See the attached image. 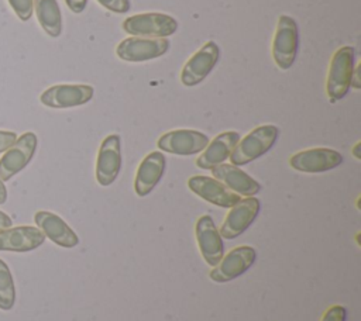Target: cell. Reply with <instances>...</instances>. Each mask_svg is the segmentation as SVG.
<instances>
[{
	"label": "cell",
	"mask_w": 361,
	"mask_h": 321,
	"mask_svg": "<svg viewBox=\"0 0 361 321\" xmlns=\"http://www.w3.org/2000/svg\"><path fill=\"white\" fill-rule=\"evenodd\" d=\"M279 130L275 125H259L247 134L243 139L237 142L233 152L230 153L231 165L241 166L247 165L264 153H267L276 142Z\"/></svg>",
	"instance_id": "1"
},
{
	"label": "cell",
	"mask_w": 361,
	"mask_h": 321,
	"mask_svg": "<svg viewBox=\"0 0 361 321\" xmlns=\"http://www.w3.org/2000/svg\"><path fill=\"white\" fill-rule=\"evenodd\" d=\"M354 48L341 46L331 58L327 75V96L331 103L341 100L350 90L354 72Z\"/></svg>",
	"instance_id": "2"
},
{
	"label": "cell",
	"mask_w": 361,
	"mask_h": 321,
	"mask_svg": "<svg viewBox=\"0 0 361 321\" xmlns=\"http://www.w3.org/2000/svg\"><path fill=\"white\" fill-rule=\"evenodd\" d=\"M299 31L296 21L289 15H281L272 41V56L279 69H289L298 54Z\"/></svg>",
	"instance_id": "3"
},
{
	"label": "cell",
	"mask_w": 361,
	"mask_h": 321,
	"mask_svg": "<svg viewBox=\"0 0 361 321\" xmlns=\"http://www.w3.org/2000/svg\"><path fill=\"white\" fill-rule=\"evenodd\" d=\"M123 30L134 37L165 38L178 30V21L162 13H142L124 20Z\"/></svg>",
	"instance_id": "4"
},
{
	"label": "cell",
	"mask_w": 361,
	"mask_h": 321,
	"mask_svg": "<svg viewBox=\"0 0 361 321\" xmlns=\"http://www.w3.org/2000/svg\"><path fill=\"white\" fill-rule=\"evenodd\" d=\"M257 252L252 246H237L231 249L209 273L210 279L216 283H226L237 279L245 273L255 262Z\"/></svg>",
	"instance_id": "5"
},
{
	"label": "cell",
	"mask_w": 361,
	"mask_h": 321,
	"mask_svg": "<svg viewBox=\"0 0 361 321\" xmlns=\"http://www.w3.org/2000/svg\"><path fill=\"white\" fill-rule=\"evenodd\" d=\"M35 149L37 135L34 132H24L20 135L0 159V179L6 182L23 170L32 159Z\"/></svg>",
	"instance_id": "6"
},
{
	"label": "cell",
	"mask_w": 361,
	"mask_h": 321,
	"mask_svg": "<svg viewBox=\"0 0 361 321\" xmlns=\"http://www.w3.org/2000/svg\"><path fill=\"white\" fill-rule=\"evenodd\" d=\"M168 49L169 41L166 38L130 37L117 45L116 54L127 62H144L162 56Z\"/></svg>",
	"instance_id": "7"
},
{
	"label": "cell",
	"mask_w": 361,
	"mask_h": 321,
	"mask_svg": "<svg viewBox=\"0 0 361 321\" xmlns=\"http://www.w3.org/2000/svg\"><path fill=\"white\" fill-rule=\"evenodd\" d=\"M259 208L261 203L257 197L251 196L240 199V201L230 207V211L219 229L221 238L234 239L241 235L254 222V220L259 214Z\"/></svg>",
	"instance_id": "8"
},
{
	"label": "cell",
	"mask_w": 361,
	"mask_h": 321,
	"mask_svg": "<svg viewBox=\"0 0 361 321\" xmlns=\"http://www.w3.org/2000/svg\"><path fill=\"white\" fill-rule=\"evenodd\" d=\"M209 144V137L196 130H173L159 137L157 145L161 151L189 156L202 152Z\"/></svg>",
	"instance_id": "9"
},
{
	"label": "cell",
	"mask_w": 361,
	"mask_h": 321,
	"mask_svg": "<svg viewBox=\"0 0 361 321\" xmlns=\"http://www.w3.org/2000/svg\"><path fill=\"white\" fill-rule=\"evenodd\" d=\"M219 58H220V49L217 44L214 41H207L185 63L180 73V82L188 87L199 84L213 70Z\"/></svg>",
	"instance_id": "10"
},
{
	"label": "cell",
	"mask_w": 361,
	"mask_h": 321,
	"mask_svg": "<svg viewBox=\"0 0 361 321\" xmlns=\"http://www.w3.org/2000/svg\"><path fill=\"white\" fill-rule=\"evenodd\" d=\"M121 169V139L117 134L107 135L97 153L96 180L100 186H110Z\"/></svg>",
	"instance_id": "11"
},
{
	"label": "cell",
	"mask_w": 361,
	"mask_h": 321,
	"mask_svg": "<svg viewBox=\"0 0 361 321\" xmlns=\"http://www.w3.org/2000/svg\"><path fill=\"white\" fill-rule=\"evenodd\" d=\"M343 156L340 152L330 148H312L296 152L290 156L289 163L295 170L305 173L327 172L341 165Z\"/></svg>",
	"instance_id": "12"
},
{
	"label": "cell",
	"mask_w": 361,
	"mask_h": 321,
	"mask_svg": "<svg viewBox=\"0 0 361 321\" xmlns=\"http://www.w3.org/2000/svg\"><path fill=\"white\" fill-rule=\"evenodd\" d=\"M93 87L89 84H55L42 92L39 100L52 108H69L86 104L93 97Z\"/></svg>",
	"instance_id": "13"
},
{
	"label": "cell",
	"mask_w": 361,
	"mask_h": 321,
	"mask_svg": "<svg viewBox=\"0 0 361 321\" xmlns=\"http://www.w3.org/2000/svg\"><path fill=\"white\" fill-rule=\"evenodd\" d=\"M195 234L203 259L207 265L214 268L224 256V244L213 218L210 215L199 217L196 221Z\"/></svg>",
	"instance_id": "14"
},
{
	"label": "cell",
	"mask_w": 361,
	"mask_h": 321,
	"mask_svg": "<svg viewBox=\"0 0 361 321\" xmlns=\"http://www.w3.org/2000/svg\"><path fill=\"white\" fill-rule=\"evenodd\" d=\"M189 189L203 200L224 208L233 207L240 201V194L231 191L224 183L210 176H192L188 180Z\"/></svg>",
	"instance_id": "15"
},
{
	"label": "cell",
	"mask_w": 361,
	"mask_h": 321,
	"mask_svg": "<svg viewBox=\"0 0 361 321\" xmlns=\"http://www.w3.org/2000/svg\"><path fill=\"white\" fill-rule=\"evenodd\" d=\"M45 235L39 228L21 225L0 231V251L28 252L41 246Z\"/></svg>",
	"instance_id": "16"
},
{
	"label": "cell",
	"mask_w": 361,
	"mask_h": 321,
	"mask_svg": "<svg viewBox=\"0 0 361 321\" xmlns=\"http://www.w3.org/2000/svg\"><path fill=\"white\" fill-rule=\"evenodd\" d=\"M165 155L158 151L148 153L141 160L134 180V190L137 196L145 197L154 190L165 172Z\"/></svg>",
	"instance_id": "17"
},
{
	"label": "cell",
	"mask_w": 361,
	"mask_h": 321,
	"mask_svg": "<svg viewBox=\"0 0 361 321\" xmlns=\"http://www.w3.org/2000/svg\"><path fill=\"white\" fill-rule=\"evenodd\" d=\"M34 220L37 227L54 244L63 248H73L79 244V237L59 215L49 211H37Z\"/></svg>",
	"instance_id": "18"
},
{
	"label": "cell",
	"mask_w": 361,
	"mask_h": 321,
	"mask_svg": "<svg viewBox=\"0 0 361 321\" xmlns=\"http://www.w3.org/2000/svg\"><path fill=\"white\" fill-rule=\"evenodd\" d=\"M212 173L214 179L224 183L231 191L237 194L251 197L261 190V184L255 179L231 163H220L212 168Z\"/></svg>",
	"instance_id": "19"
},
{
	"label": "cell",
	"mask_w": 361,
	"mask_h": 321,
	"mask_svg": "<svg viewBox=\"0 0 361 321\" xmlns=\"http://www.w3.org/2000/svg\"><path fill=\"white\" fill-rule=\"evenodd\" d=\"M240 134L235 131H226L219 134L207 146L203 149V153L196 159V165L200 169H212L220 163H223L234 146L240 141Z\"/></svg>",
	"instance_id": "20"
},
{
	"label": "cell",
	"mask_w": 361,
	"mask_h": 321,
	"mask_svg": "<svg viewBox=\"0 0 361 321\" xmlns=\"http://www.w3.org/2000/svg\"><path fill=\"white\" fill-rule=\"evenodd\" d=\"M39 25L49 37H59L62 32V14L56 0H32Z\"/></svg>",
	"instance_id": "21"
},
{
	"label": "cell",
	"mask_w": 361,
	"mask_h": 321,
	"mask_svg": "<svg viewBox=\"0 0 361 321\" xmlns=\"http://www.w3.org/2000/svg\"><path fill=\"white\" fill-rule=\"evenodd\" d=\"M16 301V289L14 282L10 273L8 266L4 260L0 259V308L11 310Z\"/></svg>",
	"instance_id": "22"
},
{
	"label": "cell",
	"mask_w": 361,
	"mask_h": 321,
	"mask_svg": "<svg viewBox=\"0 0 361 321\" xmlns=\"http://www.w3.org/2000/svg\"><path fill=\"white\" fill-rule=\"evenodd\" d=\"M13 11L21 21H28L32 15L34 3L32 0H7Z\"/></svg>",
	"instance_id": "23"
},
{
	"label": "cell",
	"mask_w": 361,
	"mask_h": 321,
	"mask_svg": "<svg viewBox=\"0 0 361 321\" xmlns=\"http://www.w3.org/2000/svg\"><path fill=\"white\" fill-rule=\"evenodd\" d=\"M347 318V310L343 306H331L322 317L320 321H345Z\"/></svg>",
	"instance_id": "24"
},
{
	"label": "cell",
	"mask_w": 361,
	"mask_h": 321,
	"mask_svg": "<svg viewBox=\"0 0 361 321\" xmlns=\"http://www.w3.org/2000/svg\"><path fill=\"white\" fill-rule=\"evenodd\" d=\"M99 4L113 13H127L130 10V0H97Z\"/></svg>",
	"instance_id": "25"
},
{
	"label": "cell",
	"mask_w": 361,
	"mask_h": 321,
	"mask_svg": "<svg viewBox=\"0 0 361 321\" xmlns=\"http://www.w3.org/2000/svg\"><path fill=\"white\" fill-rule=\"evenodd\" d=\"M17 139V134L13 131H1L0 130V152L7 151Z\"/></svg>",
	"instance_id": "26"
},
{
	"label": "cell",
	"mask_w": 361,
	"mask_h": 321,
	"mask_svg": "<svg viewBox=\"0 0 361 321\" xmlns=\"http://www.w3.org/2000/svg\"><path fill=\"white\" fill-rule=\"evenodd\" d=\"M66 6L69 7V10H72L73 13L79 14L85 10L86 4H87V0H65Z\"/></svg>",
	"instance_id": "27"
},
{
	"label": "cell",
	"mask_w": 361,
	"mask_h": 321,
	"mask_svg": "<svg viewBox=\"0 0 361 321\" xmlns=\"http://www.w3.org/2000/svg\"><path fill=\"white\" fill-rule=\"evenodd\" d=\"M361 66V65H360ZM360 66H357L353 72V77H351V86L354 89H360L361 87V77H360Z\"/></svg>",
	"instance_id": "28"
},
{
	"label": "cell",
	"mask_w": 361,
	"mask_h": 321,
	"mask_svg": "<svg viewBox=\"0 0 361 321\" xmlns=\"http://www.w3.org/2000/svg\"><path fill=\"white\" fill-rule=\"evenodd\" d=\"M11 218L6 214V213H3V211H0V231L1 229H6V228H10L11 227Z\"/></svg>",
	"instance_id": "29"
},
{
	"label": "cell",
	"mask_w": 361,
	"mask_h": 321,
	"mask_svg": "<svg viewBox=\"0 0 361 321\" xmlns=\"http://www.w3.org/2000/svg\"><path fill=\"white\" fill-rule=\"evenodd\" d=\"M7 200V190H6V186L3 183V180L0 179V204L6 203Z\"/></svg>",
	"instance_id": "30"
},
{
	"label": "cell",
	"mask_w": 361,
	"mask_h": 321,
	"mask_svg": "<svg viewBox=\"0 0 361 321\" xmlns=\"http://www.w3.org/2000/svg\"><path fill=\"white\" fill-rule=\"evenodd\" d=\"M360 149H361V142H357L355 145H354V148H353V155H354V158L355 159H361V152H360Z\"/></svg>",
	"instance_id": "31"
},
{
	"label": "cell",
	"mask_w": 361,
	"mask_h": 321,
	"mask_svg": "<svg viewBox=\"0 0 361 321\" xmlns=\"http://www.w3.org/2000/svg\"><path fill=\"white\" fill-rule=\"evenodd\" d=\"M355 239H357V244H358V245H360V244H361V242H360V232H358V234H357V237H355Z\"/></svg>",
	"instance_id": "32"
}]
</instances>
